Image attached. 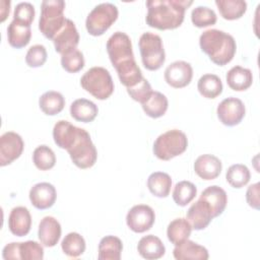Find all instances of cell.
Returning <instances> with one entry per match:
<instances>
[{
  "label": "cell",
  "mask_w": 260,
  "mask_h": 260,
  "mask_svg": "<svg viewBox=\"0 0 260 260\" xmlns=\"http://www.w3.org/2000/svg\"><path fill=\"white\" fill-rule=\"evenodd\" d=\"M192 3L191 0H148L145 21L159 30L175 29L184 21L185 11Z\"/></svg>",
  "instance_id": "1"
},
{
  "label": "cell",
  "mask_w": 260,
  "mask_h": 260,
  "mask_svg": "<svg viewBox=\"0 0 260 260\" xmlns=\"http://www.w3.org/2000/svg\"><path fill=\"white\" fill-rule=\"evenodd\" d=\"M199 46L209 59L218 66L230 63L237 51L236 41L228 32L211 28L203 31L199 38Z\"/></svg>",
  "instance_id": "2"
},
{
  "label": "cell",
  "mask_w": 260,
  "mask_h": 260,
  "mask_svg": "<svg viewBox=\"0 0 260 260\" xmlns=\"http://www.w3.org/2000/svg\"><path fill=\"white\" fill-rule=\"evenodd\" d=\"M65 2L63 0H44L41 4V16L39 29L49 40H53L56 34L66 22L64 16Z\"/></svg>",
  "instance_id": "3"
},
{
  "label": "cell",
  "mask_w": 260,
  "mask_h": 260,
  "mask_svg": "<svg viewBox=\"0 0 260 260\" xmlns=\"http://www.w3.org/2000/svg\"><path fill=\"white\" fill-rule=\"evenodd\" d=\"M80 85L98 100H107L114 92V82L110 72L100 66L89 68L80 78Z\"/></svg>",
  "instance_id": "4"
},
{
  "label": "cell",
  "mask_w": 260,
  "mask_h": 260,
  "mask_svg": "<svg viewBox=\"0 0 260 260\" xmlns=\"http://www.w3.org/2000/svg\"><path fill=\"white\" fill-rule=\"evenodd\" d=\"M188 146L187 135L179 130L172 129L160 134L153 142V154L161 160H170L182 154Z\"/></svg>",
  "instance_id": "5"
},
{
  "label": "cell",
  "mask_w": 260,
  "mask_h": 260,
  "mask_svg": "<svg viewBox=\"0 0 260 260\" xmlns=\"http://www.w3.org/2000/svg\"><path fill=\"white\" fill-rule=\"evenodd\" d=\"M66 150L72 162L79 169L91 168L98 158V151L90 135L83 128H79L75 138Z\"/></svg>",
  "instance_id": "6"
},
{
  "label": "cell",
  "mask_w": 260,
  "mask_h": 260,
  "mask_svg": "<svg viewBox=\"0 0 260 260\" xmlns=\"http://www.w3.org/2000/svg\"><path fill=\"white\" fill-rule=\"evenodd\" d=\"M143 66L150 71L159 69L166 61L161 38L153 32H143L138 42Z\"/></svg>",
  "instance_id": "7"
},
{
  "label": "cell",
  "mask_w": 260,
  "mask_h": 260,
  "mask_svg": "<svg viewBox=\"0 0 260 260\" xmlns=\"http://www.w3.org/2000/svg\"><path fill=\"white\" fill-rule=\"evenodd\" d=\"M119 11L113 3L105 2L98 4L88 13L85 26L89 35L93 37L102 36L117 20Z\"/></svg>",
  "instance_id": "8"
},
{
  "label": "cell",
  "mask_w": 260,
  "mask_h": 260,
  "mask_svg": "<svg viewBox=\"0 0 260 260\" xmlns=\"http://www.w3.org/2000/svg\"><path fill=\"white\" fill-rule=\"evenodd\" d=\"M2 257L5 260H42L44 258V248L36 241L12 242L3 248Z\"/></svg>",
  "instance_id": "9"
},
{
  "label": "cell",
  "mask_w": 260,
  "mask_h": 260,
  "mask_svg": "<svg viewBox=\"0 0 260 260\" xmlns=\"http://www.w3.org/2000/svg\"><path fill=\"white\" fill-rule=\"evenodd\" d=\"M106 47L109 58L114 67L122 61L134 58L131 39L125 32H114L109 38Z\"/></svg>",
  "instance_id": "10"
},
{
  "label": "cell",
  "mask_w": 260,
  "mask_h": 260,
  "mask_svg": "<svg viewBox=\"0 0 260 260\" xmlns=\"http://www.w3.org/2000/svg\"><path fill=\"white\" fill-rule=\"evenodd\" d=\"M155 220L153 209L145 204H137L131 207L126 215V223L134 233H144L149 231Z\"/></svg>",
  "instance_id": "11"
},
{
  "label": "cell",
  "mask_w": 260,
  "mask_h": 260,
  "mask_svg": "<svg viewBox=\"0 0 260 260\" xmlns=\"http://www.w3.org/2000/svg\"><path fill=\"white\" fill-rule=\"evenodd\" d=\"M216 114L223 125L232 127L242 122L246 114V108L240 99L230 96L218 104Z\"/></svg>",
  "instance_id": "12"
},
{
  "label": "cell",
  "mask_w": 260,
  "mask_h": 260,
  "mask_svg": "<svg viewBox=\"0 0 260 260\" xmlns=\"http://www.w3.org/2000/svg\"><path fill=\"white\" fill-rule=\"evenodd\" d=\"M24 147L21 136L13 131L5 132L0 137V166L5 167L17 159Z\"/></svg>",
  "instance_id": "13"
},
{
  "label": "cell",
  "mask_w": 260,
  "mask_h": 260,
  "mask_svg": "<svg viewBox=\"0 0 260 260\" xmlns=\"http://www.w3.org/2000/svg\"><path fill=\"white\" fill-rule=\"evenodd\" d=\"M166 82L174 88L187 86L193 77V69L190 63L186 61H175L165 70Z\"/></svg>",
  "instance_id": "14"
},
{
  "label": "cell",
  "mask_w": 260,
  "mask_h": 260,
  "mask_svg": "<svg viewBox=\"0 0 260 260\" xmlns=\"http://www.w3.org/2000/svg\"><path fill=\"white\" fill-rule=\"evenodd\" d=\"M55 51L61 55L76 49L79 43V34L75 23L67 18L63 27L53 38Z\"/></svg>",
  "instance_id": "15"
},
{
  "label": "cell",
  "mask_w": 260,
  "mask_h": 260,
  "mask_svg": "<svg viewBox=\"0 0 260 260\" xmlns=\"http://www.w3.org/2000/svg\"><path fill=\"white\" fill-rule=\"evenodd\" d=\"M29 200L38 209H47L54 205L57 192L55 187L48 182H41L34 185L29 190Z\"/></svg>",
  "instance_id": "16"
},
{
  "label": "cell",
  "mask_w": 260,
  "mask_h": 260,
  "mask_svg": "<svg viewBox=\"0 0 260 260\" xmlns=\"http://www.w3.org/2000/svg\"><path fill=\"white\" fill-rule=\"evenodd\" d=\"M213 216L210 205L200 198L193 203L187 211V220L191 224L192 229L196 231H201L207 228Z\"/></svg>",
  "instance_id": "17"
},
{
  "label": "cell",
  "mask_w": 260,
  "mask_h": 260,
  "mask_svg": "<svg viewBox=\"0 0 260 260\" xmlns=\"http://www.w3.org/2000/svg\"><path fill=\"white\" fill-rule=\"evenodd\" d=\"M222 169L220 159L213 154L199 155L194 162V171L202 180H214L216 179Z\"/></svg>",
  "instance_id": "18"
},
{
  "label": "cell",
  "mask_w": 260,
  "mask_h": 260,
  "mask_svg": "<svg viewBox=\"0 0 260 260\" xmlns=\"http://www.w3.org/2000/svg\"><path fill=\"white\" fill-rule=\"evenodd\" d=\"M31 226V215L24 206H16L11 209L8 217V228L16 237L26 236Z\"/></svg>",
  "instance_id": "19"
},
{
  "label": "cell",
  "mask_w": 260,
  "mask_h": 260,
  "mask_svg": "<svg viewBox=\"0 0 260 260\" xmlns=\"http://www.w3.org/2000/svg\"><path fill=\"white\" fill-rule=\"evenodd\" d=\"M61 224L53 216H45L39 224L38 237L41 244L45 247H54L61 238Z\"/></svg>",
  "instance_id": "20"
},
{
  "label": "cell",
  "mask_w": 260,
  "mask_h": 260,
  "mask_svg": "<svg viewBox=\"0 0 260 260\" xmlns=\"http://www.w3.org/2000/svg\"><path fill=\"white\" fill-rule=\"evenodd\" d=\"M115 69L121 83L126 86V88L135 86L143 78L142 72L134 58L120 62L115 66Z\"/></svg>",
  "instance_id": "21"
},
{
  "label": "cell",
  "mask_w": 260,
  "mask_h": 260,
  "mask_svg": "<svg viewBox=\"0 0 260 260\" xmlns=\"http://www.w3.org/2000/svg\"><path fill=\"white\" fill-rule=\"evenodd\" d=\"M199 198L205 200L210 205L213 218L219 216L228 204V195L225 191L216 185L205 188Z\"/></svg>",
  "instance_id": "22"
},
{
  "label": "cell",
  "mask_w": 260,
  "mask_h": 260,
  "mask_svg": "<svg viewBox=\"0 0 260 260\" xmlns=\"http://www.w3.org/2000/svg\"><path fill=\"white\" fill-rule=\"evenodd\" d=\"M139 255L147 260L159 259L165 255L166 248L161 240L153 235L142 237L137 244Z\"/></svg>",
  "instance_id": "23"
},
{
  "label": "cell",
  "mask_w": 260,
  "mask_h": 260,
  "mask_svg": "<svg viewBox=\"0 0 260 260\" xmlns=\"http://www.w3.org/2000/svg\"><path fill=\"white\" fill-rule=\"evenodd\" d=\"M31 38L30 24L13 19L7 27V40L11 47L20 49L25 47Z\"/></svg>",
  "instance_id": "24"
},
{
  "label": "cell",
  "mask_w": 260,
  "mask_h": 260,
  "mask_svg": "<svg viewBox=\"0 0 260 260\" xmlns=\"http://www.w3.org/2000/svg\"><path fill=\"white\" fill-rule=\"evenodd\" d=\"M173 255L177 260H207L209 257L205 247L191 240H186L177 245L173 251Z\"/></svg>",
  "instance_id": "25"
},
{
  "label": "cell",
  "mask_w": 260,
  "mask_h": 260,
  "mask_svg": "<svg viewBox=\"0 0 260 260\" xmlns=\"http://www.w3.org/2000/svg\"><path fill=\"white\" fill-rule=\"evenodd\" d=\"M98 106L93 102L86 99H77L70 106L71 117L79 122H92L98 116Z\"/></svg>",
  "instance_id": "26"
},
{
  "label": "cell",
  "mask_w": 260,
  "mask_h": 260,
  "mask_svg": "<svg viewBox=\"0 0 260 260\" xmlns=\"http://www.w3.org/2000/svg\"><path fill=\"white\" fill-rule=\"evenodd\" d=\"M228 85L236 91H243L248 89L253 82L252 71L242 66H234L226 73Z\"/></svg>",
  "instance_id": "27"
},
{
  "label": "cell",
  "mask_w": 260,
  "mask_h": 260,
  "mask_svg": "<svg viewBox=\"0 0 260 260\" xmlns=\"http://www.w3.org/2000/svg\"><path fill=\"white\" fill-rule=\"evenodd\" d=\"M79 127L72 125L66 120L58 121L53 128V138L57 146L67 149L75 138Z\"/></svg>",
  "instance_id": "28"
},
{
  "label": "cell",
  "mask_w": 260,
  "mask_h": 260,
  "mask_svg": "<svg viewBox=\"0 0 260 260\" xmlns=\"http://www.w3.org/2000/svg\"><path fill=\"white\" fill-rule=\"evenodd\" d=\"M147 187L150 193L158 198L168 197L171 192V176L164 172H154L147 179Z\"/></svg>",
  "instance_id": "29"
},
{
  "label": "cell",
  "mask_w": 260,
  "mask_h": 260,
  "mask_svg": "<svg viewBox=\"0 0 260 260\" xmlns=\"http://www.w3.org/2000/svg\"><path fill=\"white\" fill-rule=\"evenodd\" d=\"M122 250L123 244L118 237L106 236L100 241L98 258L100 260H120Z\"/></svg>",
  "instance_id": "30"
},
{
  "label": "cell",
  "mask_w": 260,
  "mask_h": 260,
  "mask_svg": "<svg viewBox=\"0 0 260 260\" xmlns=\"http://www.w3.org/2000/svg\"><path fill=\"white\" fill-rule=\"evenodd\" d=\"M192 232V226L186 218L179 217L172 220L167 229L169 241L175 246L188 240Z\"/></svg>",
  "instance_id": "31"
},
{
  "label": "cell",
  "mask_w": 260,
  "mask_h": 260,
  "mask_svg": "<svg viewBox=\"0 0 260 260\" xmlns=\"http://www.w3.org/2000/svg\"><path fill=\"white\" fill-rule=\"evenodd\" d=\"M141 106L144 113L148 117L156 119L166 114L168 110L169 102L165 94H162L159 91L153 90L150 96L143 104H141Z\"/></svg>",
  "instance_id": "32"
},
{
  "label": "cell",
  "mask_w": 260,
  "mask_h": 260,
  "mask_svg": "<svg viewBox=\"0 0 260 260\" xmlns=\"http://www.w3.org/2000/svg\"><path fill=\"white\" fill-rule=\"evenodd\" d=\"M39 106L44 114L54 116L64 109L65 99L62 93L55 90H49L40 96Z\"/></svg>",
  "instance_id": "33"
},
{
  "label": "cell",
  "mask_w": 260,
  "mask_h": 260,
  "mask_svg": "<svg viewBox=\"0 0 260 260\" xmlns=\"http://www.w3.org/2000/svg\"><path fill=\"white\" fill-rule=\"evenodd\" d=\"M215 5L220 15L228 20L241 18L247 10V3L244 0H216Z\"/></svg>",
  "instance_id": "34"
},
{
  "label": "cell",
  "mask_w": 260,
  "mask_h": 260,
  "mask_svg": "<svg viewBox=\"0 0 260 260\" xmlns=\"http://www.w3.org/2000/svg\"><path fill=\"white\" fill-rule=\"evenodd\" d=\"M197 88L204 98L215 99L222 92V82L217 75L207 73L199 78Z\"/></svg>",
  "instance_id": "35"
},
{
  "label": "cell",
  "mask_w": 260,
  "mask_h": 260,
  "mask_svg": "<svg viewBox=\"0 0 260 260\" xmlns=\"http://www.w3.org/2000/svg\"><path fill=\"white\" fill-rule=\"evenodd\" d=\"M85 241L81 235L72 232L67 234L61 242V248L65 255L71 258H77L85 251Z\"/></svg>",
  "instance_id": "36"
},
{
  "label": "cell",
  "mask_w": 260,
  "mask_h": 260,
  "mask_svg": "<svg viewBox=\"0 0 260 260\" xmlns=\"http://www.w3.org/2000/svg\"><path fill=\"white\" fill-rule=\"evenodd\" d=\"M197 188L190 181L178 182L173 190V199L179 206H186L196 196Z\"/></svg>",
  "instance_id": "37"
},
{
  "label": "cell",
  "mask_w": 260,
  "mask_h": 260,
  "mask_svg": "<svg viewBox=\"0 0 260 260\" xmlns=\"http://www.w3.org/2000/svg\"><path fill=\"white\" fill-rule=\"evenodd\" d=\"M250 178L251 174L249 169L242 164L232 165L225 173V179L228 183L237 189L246 186L249 183Z\"/></svg>",
  "instance_id": "38"
},
{
  "label": "cell",
  "mask_w": 260,
  "mask_h": 260,
  "mask_svg": "<svg viewBox=\"0 0 260 260\" xmlns=\"http://www.w3.org/2000/svg\"><path fill=\"white\" fill-rule=\"evenodd\" d=\"M32 161L41 171L51 170L56 164V155L47 145H39L32 152Z\"/></svg>",
  "instance_id": "39"
},
{
  "label": "cell",
  "mask_w": 260,
  "mask_h": 260,
  "mask_svg": "<svg viewBox=\"0 0 260 260\" xmlns=\"http://www.w3.org/2000/svg\"><path fill=\"white\" fill-rule=\"evenodd\" d=\"M217 20L214 10L207 6H197L191 12V21L197 27H206L215 24Z\"/></svg>",
  "instance_id": "40"
},
{
  "label": "cell",
  "mask_w": 260,
  "mask_h": 260,
  "mask_svg": "<svg viewBox=\"0 0 260 260\" xmlns=\"http://www.w3.org/2000/svg\"><path fill=\"white\" fill-rule=\"evenodd\" d=\"M84 63L83 54L77 49L61 55V65L63 69L69 73H76L80 71L84 67Z\"/></svg>",
  "instance_id": "41"
},
{
  "label": "cell",
  "mask_w": 260,
  "mask_h": 260,
  "mask_svg": "<svg viewBox=\"0 0 260 260\" xmlns=\"http://www.w3.org/2000/svg\"><path fill=\"white\" fill-rule=\"evenodd\" d=\"M47 57L48 54L45 46L38 44L31 46L27 50L25 55V62L29 67L37 68L45 64V62L47 61Z\"/></svg>",
  "instance_id": "42"
},
{
  "label": "cell",
  "mask_w": 260,
  "mask_h": 260,
  "mask_svg": "<svg viewBox=\"0 0 260 260\" xmlns=\"http://www.w3.org/2000/svg\"><path fill=\"white\" fill-rule=\"evenodd\" d=\"M152 91L153 90L151 88L150 83L144 77L135 86L127 88V92L130 95V98H132V100H134L140 104H143L150 96Z\"/></svg>",
  "instance_id": "43"
},
{
  "label": "cell",
  "mask_w": 260,
  "mask_h": 260,
  "mask_svg": "<svg viewBox=\"0 0 260 260\" xmlns=\"http://www.w3.org/2000/svg\"><path fill=\"white\" fill-rule=\"evenodd\" d=\"M35 7L29 2H20L18 3L13 12V19L31 24L34 18H35Z\"/></svg>",
  "instance_id": "44"
},
{
  "label": "cell",
  "mask_w": 260,
  "mask_h": 260,
  "mask_svg": "<svg viewBox=\"0 0 260 260\" xmlns=\"http://www.w3.org/2000/svg\"><path fill=\"white\" fill-rule=\"evenodd\" d=\"M259 183H255L248 187L246 192V200L249 206H251L254 209H259Z\"/></svg>",
  "instance_id": "45"
}]
</instances>
